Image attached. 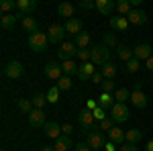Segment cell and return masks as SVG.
<instances>
[{
  "mask_svg": "<svg viewBox=\"0 0 153 151\" xmlns=\"http://www.w3.org/2000/svg\"><path fill=\"white\" fill-rule=\"evenodd\" d=\"M104 149H106V151H117V143L108 141V143H104Z\"/></svg>",
  "mask_w": 153,
  "mask_h": 151,
  "instance_id": "obj_49",
  "label": "cell"
},
{
  "mask_svg": "<svg viewBox=\"0 0 153 151\" xmlns=\"http://www.w3.org/2000/svg\"><path fill=\"white\" fill-rule=\"evenodd\" d=\"M94 63L92 61H86V63H80V70H78V78L82 82H88L92 76H94Z\"/></svg>",
  "mask_w": 153,
  "mask_h": 151,
  "instance_id": "obj_13",
  "label": "cell"
},
{
  "mask_svg": "<svg viewBox=\"0 0 153 151\" xmlns=\"http://www.w3.org/2000/svg\"><path fill=\"white\" fill-rule=\"evenodd\" d=\"M61 74H63V70H61V65H59V63H55V61L45 63V76H47L49 80L59 82V80H61Z\"/></svg>",
  "mask_w": 153,
  "mask_h": 151,
  "instance_id": "obj_10",
  "label": "cell"
},
{
  "mask_svg": "<svg viewBox=\"0 0 153 151\" xmlns=\"http://www.w3.org/2000/svg\"><path fill=\"white\" fill-rule=\"evenodd\" d=\"M151 80H153V74H151Z\"/></svg>",
  "mask_w": 153,
  "mask_h": 151,
  "instance_id": "obj_54",
  "label": "cell"
},
{
  "mask_svg": "<svg viewBox=\"0 0 153 151\" xmlns=\"http://www.w3.org/2000/svg\"><path fill=\"white\" fill-rule=\"evenodd\" d=\"M131 104L135 106V108H145L147 106V96L141 90V84L139 82L135 84V90L131 92Z\"/></svg>",
  "mask_w": 153,
  "mask_h": 151,
  "instance_id": "obj_6",
  "label": "cell"
},
{
  "mask_svg": "<svg viewBox=\"0 0 153 151\" xmlns=\"http://www.w3.org/2000/svg\"><path fill=\"white\" fill-rule=\"evenodd\" d=\"M86 143L90 145V149H92V151H98L100 147H104V137H102V133L94 131V133L88 135V141H86Z\"/></svg>",
  "mask_w": 153,
  "mask_h": 151,
  "instance_id": "obj_15",
  "label": "cell"
},
{
  "mask_svg": "<svg viewBox=\"0 0 153 151\" xmlns=\"http://www.w3.org/2000/svg\"><path fill=\"white\" fill-rule=\"evenodd\" d=\"M78 57L82 59V63H86V61H90L92 53H90V49H80V51H78Z\"/></svg>",
  "mask_w": 153,
  "mask_h": 151,
  "instance_id": "obj_40",
  "label": "cell"
},
{
  "mask_svg": "<svg viewBox=\"0 0 153 151\" xmlns=\"http://www.w3.org/2000/svg\"><path fill=\"white\" fill-rule=\"evenodd\" d=\"M16 8L23 16H29V12H33L37 8V2L35 0H16Z\"/></svg>",
  "mask_w": 153,
  "mask_h": 151,
  "instance_id": "obj_18",
  "label": "cell"
},
{
  "mask_svg": "<svg viewBox=\"0 0 153 151\" xmlns=\"http://www.w3.org/2000/svg\"><path fill=\"white\" fill-rule=\"evenodd\" d=\"M112 90H114V82H112V80H104V82H102V92L110 94Z\"/></svg>",
  "mask_w": 153,
  "mask_h": 151,
  "instance_id": "obj_43",
  "label": "cell"
},
{
  "mask_svg": "<svg viewBox=\"0 0 153 151\" xmlns=\"http://www.w3.org/2000/svg\"><path fill=\"white\" fill-rule=\"evenodd\" d=\"M133 57L139 59V61H147V59L151 57V45H149V43L137 45L135 49H133Z\"/></svg>",
  "mask_w": 153,
  "mask_h": 151,
  "instance_id": "obj_11",
  "label": "cell"
},
{
  "mask_svg": "<svg viewBox=\"0 0 153 151\" xmlns=\"http://www.w3.org/2000/svg\"><path fill=\"white\" fill-rule=\"evenodd\" d=\"M78 125H80V129H82V133H86V135H90V133L98 131L94 112L88 110V108H82V110L78 112Z\"/></svg>",
  "mask_w": 153,
  "mask_h": 151,
  "instance_id": "obj_1",
  "label": "cell"
},
{
  "mask_svg": "<svg viewBox=\"0 0 153 151\" xmlns=\"http://www.w3.org/2000/svg\"><path fill=\"white\" fill-rule=\"evenodd\" d=\"M139 68H141V61L139 59H131V61H127V70L131 71V74H135V71H139Z\"/></svg>",
  "mask_w": 153,
  "mask_h": 151,
  "instance_id": "obj_39",
  "label": "cell"
},
{
  "mask_svg": "<svg viewBox=\"0 0 153 151\" xmlns=\"http://www.w3.org/2000/svg\"><path fill=\"white\" fill-rule=\"evenodd\" d=\"M74 149H76V151H92L88 143H78V145H74Z\"/></svg>",
  "mask_w": 153,
  "mask_h": 151,
  "instance_id": "obj_48",
  "label": "cell"
},
{
  "mask_svg": "<svg viewBox=\"0 0 153 151\" xmlns=\"http://www.w3.org/2000/svg\"><path fill=\"white\" fill-rule=\"evenodd\" d=\"M63 27H65V33H68V35L78 37L82 33V21H80V19H70V21H65Z\"/></svg>",
  "mask_w": 153,
  "mask_h": 151,
  "instance_id": "obj_16",
  "label": "cell"
},
{
  "mask_svg": "<svg viewBox=\"0 0 153 151\" xmlns=\"http://www.w3.org/2000/svg\"><path fill=\"white\" fill-rule=\"evenodd\" d=\"M110 116L114 118V123H127L129 121V108H127V104H120V102H117V104L112 106V110H110Z\"/></svg>",
  "mask_w": 153,
  "mask_h": 151,
  "instance_id": "obj_7",
  "label": "cell"
},
{
  "mask_svg": "<svg viewBox=\"0 0 153 151\" xmlns=\"http://www.w3.org/2000/svg\"><path fill=\"white\" fill-rule=\"evenodd\" d=\"M16 104H19V108H21V110H25L27 115L35 108V106H33V100H27V98H19V100H16Z\"/></svg>",
  "mask_w": 153,
  "mask_h": 151,
  "instance_id": "obj_34",
  "label": "cell"
},
{
  "mask_svg": "<svg viewBox=\"0 0 153 151\" xmlns=\"http://www.w3.org/2000/svg\"><path fill=\"white\" fill-rule=\"evenodd\" d=\"M78 6H80V8H86V10H88V8H96V0H80Z\"/></svg>",
  "mask_w": 153,
  "mask_h": 151,
  "instance_id": "obj_42",
  "label": "cell"
},
{
  "mask_svg": "<svg viewBox=\"0 0 153 151\" xmlns=\"http://www.w3.org/2000/svg\"><path fill=\"white\" fill-rule=\"evenodd\" d=\"M98 129H100V131H110V129H114V118H112V116H106L104 121L98 123Z\"/></svg>",
  "mask_w": 153,
  "mask_h": 151,
  "instance_id": "obj_35",
  "label": "cell"
},
{
  "mask_svg": "<svg viewBox=\"0 0 153 151\" xmlns=\"http://www.w3.org/2000/svg\"><path fill=\"white\" fill-rule=\"evenodd\" d=\"M19 19H23L21 12H16V14H14V12H10V14H2V16H0V25H2L4 31H10L12 27L19 23Z\"/></svg>",
  "mask_w": 153,
  "mask_h": 151,
  "instance_id": "obj_12",
  "label": "cell"
},
{
  "mask_svg": "<svg viewBox=\"0 0 153 151\" xmlns=\"http://www.w3.org/2000/svg\"><path fill=\"white\" fill-rule=\"evenodd\" d=\"M0 8H2V14H10L16 8V2L14 0H2L0 2Z\"/></svg>",
  "mask_w": 153,
  "mask_h": 151,
  "instance_id": "obj_33",
  "label": "cell"
},
{
  "mask_svg": "<svg viewBox=\"0 0 153 151\" xmlns=\"http://www.w3.org/2000/svg\"><path fill=\"white\" fill-rule=\"evenodd\" d=\"M23 65H21V61H10L8 65H4V76L6 78H10V80H16V78H21L23 76Z\"/></svg>",
  "mask_w": 153,
  "mask_h": 151,
  "instance_id": "obj_9",
  "label": "cell"
},
{
  "mask_svg": "<svg viewBox=\"0 0 153 151\" xmlns=\"http://www.w3.org/2000/svg\"><path fill=\"white\" fill-rule=\"evenodd\" d=\"M47 43H49L47 33H41V31H37V33H33V35L29 37V47H31L35 53H41V51H45V49H47Z\"/></svg>",
  "mask_w": 153,
  "mask_h": 151,
  "instance_id": "obj_3",
  "label": "cell"
},
{
  "mask_svg": "<svg viewBox=\"0 0 153 151\" xmlns=\"http://www.w3.org/2000/svg\"><path fill=\"white\" fill-rule=\"evenodd\" d=\"M29 125L31 127H45L47 123H45V112L41 110V108H33L31 112H29Z\"/></svg>",
  "mask_w": 153,
  "mask_h": 151,
  "instance_id": "obj_8",
  "label": "cell"
},
{
  "mask_svg": "<svg viewBox=\"0 0 153 151\" xmlns=\"http://www.w3.org/2000/svg\"><path fill=\"white\" fill-rule=\"evenodd\" d=\"M117 55L123 59V61H131V59H133V49H131L129 45H118L117 47Z\"/></svg>",
  "mask_w": 153,
  "mask_h": 151,
  "instance_id": "obj_28",
  "label": "cell"
},
{
  "mask_svg": "<svg viewBox=\"0 0 153 151\" xmlns=\"http://www.w3.org/2000/svg\"><path fill=\"white\" fill-rule=\"evenodd\" d=\"M57 12H59V16H63L65 21H70V19H76L74 14H76V6L71 4V2H61L57 6Z\"/></svg>",
  "mask_w": 153,
  "mask_h": 151,
  "instance_id": "obj_17",
  "label": "cell"
},
{
  "mask_svg": "<svg viewBox=\"0 0 153 151\" xmlns=\"http://www.w3.org/2000/svg\"><path fill=\"white\" fill-rule=\"evenodd\" d=\"M98 100H88V102H86V108H88V110H92V112H94L96 108H98Z\"/></svg>",
  "mask_w": 153,
  "mask_h": 151,
  "instance_id": "obj_47",
  "label": "cell"
},
{
  "mask_svg": "<svg viewBox=\"0 0 153 151\" xmlns=\"http://www.w3.org/2000/svg\"><path fill=\"white\" fill-rule=\"evenodd\" d=\"M78 45L76 43H71V41H63L61 45H59V51H57V55H59V59L61 61H68V59H71V57H76L78 55Z\"/></svg>",
  "mask_w": 153,
  "mask_h": 151,
  "instance_id": "obj_4",
  "label": "cell"
},
{
  "mask_svg": "<svg viewBox=\"0 0 153 151\" xmlns=\"http://www.w3.org/2000/svg\"><path fill=\"white\" fill-rule=\"evenodd\" d=\"M57 88L59 90H70L71 88V78L70 76H61V80L57 82Z\"/></svg>",
  "mask_w": 153,
  "mask_h": 151,
  "instance_id": "obj_38",
  "label": "cell"
},
{
  "mask_svg": "<svg viewBox=\"0 0 153 151\" xmlns=\"http://www.w3.org/2000/svg\"><path fill=\"white\" fill-rule=\"evenodd\" d=\"M2 151H8V149H2Z\"/></svg>",
  "mask_w": 153,
  "mask_h": 151,
  "instance_id": "obj_53",
  "label": "cell"
},
{
  "mask_svg": "<svg viewBox=\"0 0 153 151\" xmlns=\"http://www.w3.org/2000/svg\"><path fill=\"white\" fill-rule=\"evenodd\" d=\"M55 151H68L74 147V143H71V137H65V135H61L57 141H55Z\"/></svg>",
  "mask_w": 153,
  "mask_h": 151,
  "instance_id": "obj_25",
  "label": "cell"
},
{
  "mask_svg": "<svg viewBox=\"0 0 153 151\" xmlns=\"http://www.w3.org/2000/svg\"><path fill=\"white\" fill-rule=\"evenodd\" d=\"M41 151H55V147H47V145H45V147H43Z\"/></svg>",
  "mask_w": 153,
  "mask_h": 151,
  "instance_id": "obj_52",
  "label": "cell"
},
{
  "mask_svg": "<svg viewBox=\"0 0 153 151\" xmlns=\"http://www.w3.org/2000/svg\"><path fill=\"white\" fill-rule=\"evenodd\" d=\"M129 19L127 16H110V27L112 29H117V31H127V27H129Z\"/></svg>",
  "mask_w": 153,
  "mask_h": 151,
  "instance_id": "obj_21",
  "label": "cell"
},
{
  "mask_svg": "<svg viewBox=\"0 0 153 151\" xmlns=\"http://www.w3.org/2000/svg\"><path fill=\"white\" fill-rule=\"evenodd\" d=\"M68 35L65 33V27L63 25H51L47 29V37H49V43H63V37Z\"/></svg>",
  "mask_w": 153,
  "mask_h": 151,
  "instance_id": "obj_5",
  "label": "cell"
},
{
  "mask_svg": "<svg viewBox=\"0 0 153 151\" xmlns=\"http://www.w3.org/2000/svg\"><path fill=\"white\" fill-rule=\"evenodd\" d=\"M71 133H74V127H71V125H68V123H65V125H61V135L70 137Z\"/></svg>",
  "mask_w": 153,
  "mask_h": 151,
  "instance_id": "obj_45",
  "label": "cell"
},
{
  "mask_svg": "<svg viewBox=\"0 0 153 151\" xmlns=\"http://www.w3.org/2000/svg\"><path fill=\"white\" fill-rule=\"evenodd\" d=\"M118 151H139V149L133 143H123V145H118Z\"/></svg>",
  "mask_w": 153,
  "mask_h": 151,
  "instance_id": "obj_44",
  "label": "cell"
},
{
  "mask_svg": "<svg viewBox=\"0 0 153 151\" xmlns=\"http://www.w3.org/2000/svg\"><path fill=\"white\" fill-rule=\"evenodd\" d=\"M61 70H63V76H71V74H78L80 65L74 59H68V61H61Z\"/></svg>",
  "mask_w": 153,
  "mask_h": 151,
  "instance_id": "obj_26",
  "label": "cell"
},
{
  "mask_svg": "<svg viewBox=\"0 0 153 151\" xmlns=\"http://www.w3.org/2000/svg\"><path fill=\"white\" fill-rule=\"evenodd\" d=\"M127 19H129L131 25H145L147 23V14H145L143 10H137V8H133Z\"/></svg>",
  "mask_w": 153,
  "mask_h": 151,
  "instance_id": "obj_20",
  "label": "cell"
},
{
  "mask_svg": "<svg viewBox=\"0 0 153 151\" xmlns=\"http://www.w3.org/2000/svg\"><path fill=\"white\" fill-rule=\"evenodd\" d=\"M47 96V102H51V104H55L59 100V88L57 86H53V88H49V92L45 94Z\"/></svg>",
  "mask_w": 153,
  "mask_h": 151,
  "instance_id": "obj_36",
  "label": "cell"
},
{
  "mask_svg": "<svg viewBox=\"0 0 153 151\" xmlns=\"http://www.w3.org/2000/svg\"><path fill=\"white\" fill-rule=\"evenodd\" d=\"M100 71H102V76H104L106 80H112V78L117 76V65H114L112 61H106L104 65L100 68Z\"/></svg>",
  "mask_w": 153,
  "mask_h": 151,
  "instance_id": "obj_27",
  "label": "cell"
},
{
  "mask_svg": "<svg viewBox=\"0 0 153 151\" xmlns=\"http://www.w3.org/2000/svg\"><path fill=\"white\" fill-rule=\"evenodd\" d=\"M45 135H47L49 139L57 141L59 137H61V127H59L57 123H47V125H45Z\"/></svg>",
  "mask_w": 153,
  "mask_h": 151,
  "instance_id": "obj_23",
  "label": "cell"
},
{
  "mask_svg": "<svg viewBox=\"0 0 153 151\" xmlns=\"http://www.w3.org/2000/svg\"><path fill=\"white\" fill-rule=\"evenodd\" d=\"M90 53H92L90 61H92L94 65H100V68H102L106 61H110V47H106L104 43H102V45L90 47Z\"/></svg>",
  "mask_w": 153,
  "mask_h": 151,
  "instance_id": "obj_2",
  "label": "cell"
},
{
  "mask_svg": "<svg viewBox=\"0 0 153 151\" xmlns=\"http://www.w3.org/2000/svg\"><path fill=\"white\" fill-rule=\"evenodd\" d=\"M125 139H127V143L137 145V143L143 139V133L139 131V129H129V131H125Z\"/></svg>",
  "mask_w": 153,
  "mask_h": 151,
  "instance_id": "obj_24",
  "label": "cell"
},
{
  "mask_svg": "<svg viewBox=\"0 0 153 151\" xmlns=\"http://www.w3.org/2000/svg\"><path fill=\"white\" fill-rule=\"evenodd\" d=\"M98 104H100V108H104V110H112V106L117 104V100H114V94H106V92H102L100 96H98Z\"/></svg>",
  "mask_w": 153,
  "mask_h": 151,
  "instance_id": "obj_19",
  "label": "cell"
},
{
  "mask_svg": "<svg viewBox=\"0 0 153 151\" xmlns=\"http://www.w3.org/2000/svg\"><path fill=\"white\" fill-rule=\"evenodd\" d=\"M114 8H117V2H112V0H96V10L104 16H110Z\"/></svg>",
  "mask_w": 153,
  "mask_h": 151,
  "instance_id": "obj_14",
  "label": "cell"
},
{
  "mask_svg": "<svg viewBox=\"0 0 153 151\" xmlns=\"http://www.w3.org/2000/svg\"><path fill=\"white\" fill-rule=\"evenodd\" d=\"M76 45H78V49H88V45H90V35L82 31L80 35L76 37Z\"/></svg>",
  "mask_w": 153,
  "mask_h": 151,
  "instance_id": "obj_32",
  "label": "cell"
},
{
  "mask_svg": "<svg viewBox=\"0 0 153 151\" xmlns=\"http://www.w3.org/2000/svg\"><path fill=\"white\" fill-rule=\"evenodd\" d=\"M145 151H153V139L149 141V143H147V145H145Z\"/></svg>",
  "mask_w": 153,
  "mask_h": 151,
  "instance_id": "obj_51",
  "label": "cell"
},
{
  "mask_svg": "<svg viewBox=\"0 0 153 151\" xmlns=\"http://www.w3.org/2000/svg\"><path fill=\"white\" fill-rule=\"evenodd\" d=\"M145 68H147V70H149V71L153 74V55H151L149 59H147V61H145Z\"/></svg>",
  "mask_w": 153,
  "mask_h": 151,
  "instance_id": "obj_50",
  "label": "cell"
},
{
  "mask_svg": "<svg viewBox=\"0 0 153 151\" xmlns=\"http://www.w3.org/2000/svg\"><path fill=\"white\" fill-rule=\"evenodd\" d=\"M117 10L120 12V16H129L131 10H133L131 0H118V2H117Z\"/></svg>",
  "mask_w": 153,
  "mask_h": 151,
  "instance_id": "obj_29",
  "label": "cell"
},
{
  "mask_svg": "<svg viewBox=\"0 0 153 151\" xmlns=\"http://www.w3.org/2000/svg\"><path fill=\"white\" fill-rule=\"evenodd\" d=\"M108 137H110V141H112V143H117V145L127 143V139H125V131H123V129H118V127L110 129V131H108Z\"/></svg>",
  "mask_w": 153,
  "mask_h": 151,
  "instance_id": "obj_22",
  "label": "cell"
},
{
  "mask_svg": "<svg viewBox=\"0 0 153 151\" xmlns=\"http://www.w3.org/2000/svg\"><path fill=\"white\" fill-rule=\"evenodd\" d=\"M114 100L120 102V104H125L127 100H131V92L127 88H118V90H114Z\"/></svg>",
  "mask_w": 153,
  "mask_h": 151,
  "instance_id": "obj_31",
  "label": "cell"
},
{
  "mask_svg": "<svg viewBox=\"0 0 153 151\" xmlns=\"http://www.w3.org/2000/svg\"><path fill=\"white\" fill-rule=\"evenodd\" d=\"M102 80H104V76H102V71H96L94 76L90 78V82H94V84H102Z\"/></svg>",
  "mask_w": 153,
  "mask_h": 151,
  "instance_id": "obj_46",
  "label": "cell"
},
{
  "mask_svg": "<svg viewBox=\"0 0 153 151\" xmlns=\"http://www.w3.org/2000/svg\"><path fill=\"white\" fill-rule=\"evenodd\" d=\"M104 45L110 47V49H112V47H117V37L110 35V33H108V35H104Z\"/></svg>",
  "mask_w": 153,
  "mask_h": 151,
  "instance_id": "obj_41",
  "label": "cell"
},
{
  "mask_svg": "<svg viewBox=\"0 0 153 151\" xmlns=\"http://www.w3.org/2000/svg\"><path fill=\"white\" fill-rule=\"evenodd\" d=\"M21 21H23V27L27 29V31H29V33H31V35L39 31V25H37V21L33 19V16H23Z\"/></svg>",
  "mask_w": 153,
  "mask_h": 151,
  "instance_id": "obj_30",
  "label": "cell"
},
{
  "mask_svg": "<svg viewBox=\"0 0 153 151\" xmlns=\"http://www.w3.org/2000/svg\"><path fill=\"white\" fill-rule=\"evenodd\" d=\"M31 100H33V106H35V108H43L45 102H47V96H45V94H35Z\"/></svg>",
  "mask_w": 153,
  "mask_h": 151,
  "instance_id": "obj_37",
  "label": "cell"
}]
</instances>
